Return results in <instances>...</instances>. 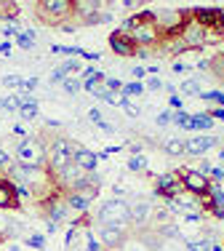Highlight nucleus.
<instances>
[{
	"instance_id": "obj_24",
	"label": "nucleus",
	"mask_w": 224,
	"mask_h": 251,
	"mask_svg": "<svg viewBox=\"0 0 224 251\" xmlns=\"http://www.w3.org/2000/svg\"><path fill=\"white\" fill-rule=\"evenodd\" d=\"M62 88H64V94H67V97H78V94L83 91V80H80L78 75H69L67 80L62 83Z\"/></svg>"
},
{
	"instance_id": "obj_16",
	"label": "nucleus",
	"mask_w": 224,
	"mask_h": 251,
	"mask_svg": "<svg viewBox=\"0 0 224 251\" xmlns=\"http://www.w3.org/2000/svg\"><path fill=\"white\" fill-rule=\"evenodd\" d=\"M72 163L78 166L83 174H91V171H96V166H99V158H96V152H91V150H86V147H78L75 150V158H72Z\"/></svg>"
},
{
	"instance_id": "obj_52",
	"label": "nucleus",
	"mask_w": 224,
	"mask_h": 251,
	"mask_svg": "<svg viewBox=\"0 0 224 251\" xmlns=\"http://www.w3.org/2000/svg\"><path fill=\"white\" fill-rule=\"evenodd\" d=\"M139 251H144V249H139Z\"/></svg>"
},
{
	"instance_id": "obj_48",
	"label": "nucleus",
	"mask_w": 224,
	"mask_h": 251,
	"mask_svg": "<svg viewBox=\"0 0 224 251\" xmlns=\"http://www.w3.org/2000/svg\"><path fill=\"white\" fill-rule=\"evenodd\" d=\"M211 118H219V121H224V110H222V107H216V110L211 112Z\"/></svg>"
},
{
	"instance_id": "obj_49",
	"label": "nucleus",
	"mask_w": 224,
	"mask_h": 251,
	"mask_svg": "<svg viewBox=\"0 0 224 251\" xmlns=\"http://www.w3.org/2000/svg\"><path fill=\"white\" fill-rule=\"evenodd\" d=\"M8 251H22V249L16 246V243H11V246H8Z\"/></svg>"
},
{
	"instance_id": "obj_3",
	"label": "nucleus",
	"mask_w": 224,
	"mask_h": 251,
	"mask_svg": "<svg viewBox=\"0 0 224 251\" xmlns=\"http://www.w3.org/2000/svg\"><path fill=\"white\" fill-rule=\"evenodd\" d=\"M16 166L24 169H43L45 166V150L35 136H24L16 147Z\"/></svg>"
},
{
	"instance_id": "obj_4",
	"label": "nucleus",
	"mask_w": 224,
	"mask_h": 251,
	"mask_svg": "<svg viewBox=\"0 0 224 251\" xmlns=\"http://www.w3.org/2000/svg\"><path fill=\"white\" fill-rule=\"evenodd\" d=\"M128 38L134 40V46H150L160 38V29L155 27V14H141V16H134V29Z\"/></svg>"
},
{
	"instance_id": "obj_5",
	"label": "nucleus",
	"mask_w": 224,
	"mask_h": 251,
	"mask_svg": "<svg viewBox=\"0 0 224 251\" xmlns=\"http://www.w3.org/2000/svg\"><path fill=\"white\" fill-rule=\"evenodd\" d=\"M184 22H187L184 14L176 11V8H166V11H160V14H155V27L166 35H179L181 27H184Z\"/></svg>"
},
{
	"instance_id": "obj_31",
	"label": "nucleus",
	"mask_w": 224,
	"mask_h": 251,
	"mask_svg": "<svg viewBox=\"0 0 224 251\" xmlns=\"http://www.w3.org/2000/svg\"><path fill=\"white\" fill-rule=\"evenodd\" d=\"M141 91H144V86H141V83H128V86L120 88V94H123V99H126V101H128V97H139Z\"/></svg>"
},
{
	"instance_id": "obj_37",
	"label": "nucleus",
	"mask_w": 224,
	"mask_h": 251,
	"mask_svg": "<svg viewBox=\"0 0 224 251\" xmlns=\"http://www.w3.org/2000/svg\"><path fill=\"white\" fill-rule=\"evenodd\" d=\"M104 86H107V91H120V88H123V83L120 80H117V77H104Z\"/></svg>"
},
{
	"instance_id": "obj_41",
	"label": "nucleus",
	"mask_w": 224,
	"mask_h": 251,
	"mask_svg": "<svg viewBox=\"0 0 224 251\" xmlns=\"http://www.w3.org/2000/svg\"><path fill=\"white\" fill-rule=\"evenodd\" d=\"M8 166H11V155L5 150H0V169H8Z\"/></svg>"
},
{
	"instance_id": "obj_46",
	"label": "nucleus",
	"mask_w": 224,
	"mask_h": 251,
	"mask_svg": "<svg viewBox=\"0 0 224 251\" xmlns=\"http://www.w3.org/2000/svg\"><path fill=\"white\" fill-rule=\"evenodd\" d=\"M184 222H192V225L200 222V214H195V211H192V214H184Z\"/></svg>"
},
{
	"instance_id": "obj_21",
	"label": "nucleus",
	"mask_w": 224,
	"mask_h": 251,
	"mask_svg": "<svg viewBox=\"0 0 224 251\" xmlns=\"http://www.w3.org/2000/svg\"><path fill=\"white\" fill-rule=\"evenodd\" d=\"M72 8L78 11L83 19H88V16L99 14V8H102V3L99 0H78V3H72Z\"/></svg>"
},
{
	"instance_id": "obj_13",
	"label": "nucleus",
	"mask_w": 224,
	"mask_h": 251,
	"mask_svg": "<svg viewBox=\"0 0 224 251\" xmlns=\"http://www.w3.org/2000/svg\"><path fill=\"white\" fill-rule=\"evenodd\" d=\"M40 11H43L45 19H64V16L72 11V3H69V0H43V3H40Z\"/></svg>"
},
{
	"instance_id": "obj_8",
	"label": "nucleus",
	"mask_w": 224,
	"mask_h": 251,
	"mask_svg": "<svg viewBox=\"0 0 224 251\" xmlns=\"http://www.w3.org/2000/svg\"><path fill=\"white\" fill-rule=\"evenodd\" d=\"M56 176H59V182L67 187V193H75V190L86 187V174H83V171H80L75 163H69L67 169L56 171Z\"/></svg>"
},
{
	"instance_id": "obj_39",
	"label": "nucleus",
	"mask_w": 224,
	"mask_h": 251,
	"mask_svg": "<svg viewBox=\"0 0 224 251\" xmlns=\"http://www.w3.org/2000/svg\"><path fill=\"white\" fill-rule=\"evenodd\" d=\"M144 88H150V91H160V88H163V80H160V77H150V80L144 83Z\"/></svg>"
},
{
	"instance_id": "obj_22",
	"label": "nucleus",
	"mask_w": 224,
	"mask_h": 251,
	"mask_svg": "<svg viewBox=\"0 0 224 251\" xmlns=\"http://www.w3.org/2000/svg\"><path fill=\"white\" fill-rule=\"evenodd\" d=\"M211 126H214L211 112H198V115H192V121H190V131H208Z\"/></svg>"
},
{
	"instance_id": "obj_50",
	"label": "nucleus",
	"mask_w": 224,
	"mask_h": 251,
	"mask_svg": "<svg viewBox=\"0 0 224 251\" xmlns=\"http://www.w3.org/2000/svg\"><path fill=\"white\" fill-rule=\"evenodd\" d=\"M219 163L224 166V147H222V152H219Z\"/></svg>"
},
{
	"instance_id": "obj_1",
	"label": "nucleus",
	"mask_w": 224,
	"mask_h": 251,
	"mask_svg": "<svg viewBox=\"0 0 224 251\" xmlns=\"http://www.w3.org/2000/svg\"><path fill=\"white\" fill-rule=\"evenodd\" d=\"M96 222L102 227H117V230H126L131 225V214H128V203L120 198L107 201L102 208L96 211Z\"/></svg>"
},
{
	"instance_id": "obj_26",
	"label": "nucleus",
	"mask_w": 224,
	"mask_h": 251,
	"mask_svg": "<svg viewBox=\"0 0 224 251\" xmlns=\"http://www.w3.org/2000/svg\"><path fill=\"white\" fill-rule=\"evenodd\" d=\"M51 51H54V53H62V56H69V59H80V56H83V49H75V46H51Z\"/></svg>"
},
{
	"instance_id": "obj_12",
	"label": "nucleus",
	"mask_w": 224,
	"mask_h": 251,
	"mask_svg": "<svg viewBox=\"0 0 224 251\" xmlns=\"http://www.w3.org/2000/svg\"><path fill=\"white\" fill-rule=\"evenodd\" d=\"M205 208H208L216 219H224V190H222V184L211 182L208 193H205Z\"/></svg>"
},
{
	"instance_id": "obj_36",
	"label": "nucleus",
	"mask_w": 224,
	"mask_h": 251,
	"mask_svg": "<svg viewBox=\"0 0 224 251\" xmlns=\"http://www.w3.org/2000/svg\"><path fill=\"white\" fill-rule=\"evenodd\" d=\"M160 235H166V238H179L181 232H179V227H176V225H163V227H160Z\"/></svg>"
},
{
	"instance_id": "obj_34",
	"label": "nucleus",
	"mask_w": 224,
	"mask_h": 251,
	"mask_svg": "<svg viewBox=\"0 0 224 251\" xmlns=\"http://www.w3.org/2000/svg\"><path fill=\"white\" fill-rule=\"evenodd\" d=\"M86 251H104V246H99L93 232H86Z\"/></svg>"
},
{
	"instance_id": "obj_28",
	"label": "nucleus",
	"mask_w": 224,
	"mask_h": 251,
	"mask_svg": "<svg viewBox=\"0 0 224 251\" xmlns=\"http://www.w3.org/2000/svg\"><path fill=\"white\" fill-rule=\"evenodd\" d=\"M163 150L168 155H174V158H179V155H184V139H168L163 145Z\"/></svg>"
},
{
	"instance_id": "obj_23",
	"label": "nucleus",
	"mask_w": 224,
	"mask_h": 251,
	"mask_svg": "<svg viewBox=\"0 0 224 251\" xmlns=\"http://www.w3.org/2000/svg\"><path fill=\"white\" fill-rule=\"evenodd\" d=\"M14 40H16V46H19V49H24V51H32L35 43H38V38H35L32 29H22V32L16 35Z\"/></svg>"
},
{
	"instance_id": "obj_38",
	"label": "nucleus",
	"mask_w": 224,
	"mask_h": 251,
	"mask_svg": "<svg viewBox=\"0 0 224 251\" xmlns=\"http://www.w3.org/2000/svg\"><path fill=\"white\" fill-rule=\"evenodd\" d=\"M157 126H171V123H174V112H160V115H157V121H155Z\"/></svg>"
},
{
	"instance_id": "obj_25",
	"label": "nucleus",
	"mask_w": 224,
	"mask_h": 251,
	"mask_svg": "<svg viewBox=\"0 0 224 251\" xmlns=\"http://www.w3.org/2000/svg\"><path fill=\"white\" fill-rule=\"evenodd\" d=\"M19 118L22 121H35V118H38V101L35 99H29V101H24V104H22V110H19Z\"/></svg>"
},
{
	"instance_id": "obj_32",
	"label": "nucleus",
	"mask_w": 224,
	"mask_h": 251,
	"mask_svg": "<svg viewBox=\"0 0 224 251\" xmlns=\"http://www.w3.org/2000/svg\"><path fill=\"white\" fill-rule=\"evenodd\" d=\"M128 169L136 171V174H139V171H147V158H144V155H131V160H128Z\"/></svg>"
},
{
	"instance_id": "obj_51",
	"label": "nucleus",
	"mask_w": 224,
	"mask_h": 251,
	"mask_svg": "<svg viewBox=\"0 0 224 251\" xmlns=\"http://www.w3.org/2000/svg\"><path fill=\"white\" fill-rule=\"evenodd\" d=\"M0 104H3V99H0Z\"/></svg>"
},
{
	"instance_id": "obj_15",
	"label": "nucleus",
	"mask_w": 224,
	"mask_h": 251,
	"mask_svg": "<svg viewBox=\"0 0 224 251\" xmlns=\"http://www.w3.org/2000/svg\"><path fill=\"white\" fill-rule=\"evenodd\" d=\"M181 182H179V176L176 174H160L157 176V193H163L166 198H179V193H181Z\"/></svg>"
},
{
	"instance_id": "obj_44",
	"label": "nucleus",
	"mask_w": 224,
	"mask_h": 251,
	"mask_svg": "<svg viewBox=\"0 0 224 251\" xmlns=\"http://www.w3.org/2000/svg\"><path fill=\"white\" fill-rule=\"evenodd\" d=\"M131 75L136 77V80H141V77L147 75V70H144V67H134V70H131Z\"/></svg>"
},
{
	"instance_id": "obj_6",
	"label": "nucleus",
	"mask_w": 224,
	"mask_h": 251,
	"mask_svg": "<svg viewBox=\"0 0 224 251\" xmlns=\"http://www.w3.org/2000/svg\"><path fill=\"white\" fill-rule=\"evenodd\" d=\"M96 195H99V190H93V187H80V190H75V193H67V206H69V211H75V214H86L88 211V206H91L93 201H96Z\"/></svg>"
},
{
	"instance_id": "obj_35",
	"label": "nucleus",
	"mask_w": 224,
	"mask_h": 251,
	"mask_svg": "<svg viewBox=\"0 0 224 251\" xmlns=\"http://www.w3.org/2000/svg\"><path fill=\"white\" fill-rule=\"evenodd\" d=\"M19 32H22V27L16 25V22H8V25L3 27V35H5V38H16Z\"/></svg>"
},
{
	"instance_id": "obj_9",
	"label": "nucleus",
	"mask_w": 224,
	"mask_h": 251,
	"mask_svg": "<svg viewBox=\"0 0 224 251\" xmlns=\"http://www.w3.org/2000/svg\"><path fill=\"white\" fill-rule=\"evenodd\" d=\"M219 145V136H205V134H198L192 139H184V152L187 155H205L211 147Z\"/></svg>"
},
{
	"instance_id": "obj_30",
	"label": "nucleus",
	"mask_w": 224,
	"mask_h": 251,
	"mask_svg": "<svg viewBox=\"0 0 224 251\" xmlns=\"http://www.w3.org/2000/svg\"><path fill=\"white\" fill-rule=\"evenodd\" d=\"M190 121H192V115H190V112H184V110L174 112V126H179V128L190 131Z\"/></svg>"
},
{
	"instance_id": "obj_14",
	"label": "nucleus",
	"mask_w": 224,
	"mask_h": 251,
	"mask_svg": "<svg viewBox=\"0 0 224 251\" xmlns=\"http://www.w3.org/2000/svg\"><path fill=\"white\" fill-rule=\"evenodd\" d=\"M181 43L187 46V49H200L203 46V35H205V29L195 25V22H184V27H181Z\"/></svg>"
},
{
	"instance_id": "obj_10",
	"label": "nucleus",
	"mask_w": 224,
	"mask_h": 251,
	"mask_svg": "<svg viewBox=\"0 0 224 251\" xmlns=\"http://www.w3.org/2000/svg\"><path fill=\"white\" fill-rule=\"evenodd\" d=\"M45 214H48V222L54 225H64L69 217V206L64 198H59V195H51L48 203H45Z\"/></svg>"
},
{
	"instance_id": "obj_43",
	"label": "nucleus",
	"mask_w": 224,
	"mask_h": 251,
	"mask_svg": "<svg viewBox=\"0 0 224 251\" xmlns=\"http://www.w3.org/2000/svg\"><path fill=\"white\" fill-rule=\"evenodd\" d=\"M88 118H91V123H96V126H99V123H102V118H104V115H102V112L96 110V107H93V110L88 112Z\"/></svg>"
},
{
	"instance_id": "obj_33",
	"label": "nucleus",
	"mask_w": 224,
	"mask_h": 251,
	"mask_svg": "<svg viewBox=\"0 0 224 251\" xmlns=\"http://www.w3.org/2000/svg\"><path fill=\"white\" fill-rule=\"evenodd\" d=\"M22 80H24V77H22V75H14V73H11V75H3V86H5V88H22Z\"/></svg>"
},
{
	"instance_id": "obj_45",
	"label": "nucleus",
	"mask_w": 224,
	"mask_h": 251,
	"mask_svg": "<svg viewBox=\"0 0 224 251\" xmlns=\"http://www.w3.org/2000/svg\"><path fill=\"white\" fill-rule=\"evenodd\" d=\"M168 101H171V107H174V110H181V97H176V94H174Z\"/></svg>"
},
{
	"instance_id": "obj_17",
	"label": "nucleus",
	"mask_w": 224,
	"mask_h": 251,
	"mask_svg": "<svg viewBox=\"0 0 224 251\" xmlns=\"http://www.w3.org/2000/svg\"><path fill=\"white\" fill-rule=\"evenodd\" d=\"M110 49L120 56H136V46L128 35H120V32H112L110 35Z\"/></svg>"
},
{
	"instance_id": "obj_19",
	"label": "nucleus",
	"mask_w": 224,
	"mask_h": 251,
	"mask_svg": "<svg viewBox=\"0 0 224 251\" xmlns=\"http://www.w3.org/2000/svg\"><path fill=\"white\" fill-rule=\"evenodd\" d=\"M150 211H152V206H150L147 201H136V203H131V206H128V214H131V222H134V225L147 222Z\"/></svg>"
},
{
	"instance_id": "obj_11",
	"label": "nucleus",
	"mask_w": 224,
	"mask_h": 251,
	"mask_svg": "<svg viewBox=\"0 0 224 251\" xmlns=\"http://www.w3.org/2000/svg\"><path fill=\"white\" fill-rule=\"evenodd\" d=\"M192 22L200 25L203 29L208 27H219L224 22V11L222 8H195V14H192Z\"/></svg>"
},
{
	"instance_id": "obj_20",
	"label": "nucleus",
	"mask_w": 224,
	"mask_h": 251,
	"mask_svg": "<svg viewBox=\"0 0 224 251\" xmlns=\"http://www.w3.org/2000/svg\"><path fill=\"white\" fill-rule=\"evenodd\" d=\"M16 193H14V184L8 179H0V208H11L16 206Z\"/></svg>"
},
{
	"instance_id": "obj_42",
	"label": "nucleus",
	"mask_w": 224,
	"mask_h": 251,
	"mask_svg": "<svg viewBox=\"0 0 224 251\" xmlns=\"http://www.w3.org/2000/svg\"><path fill=\"white\" fill-rule=\"evenodd\" d=\"M120 107H123V110H126V112H128V115H131V118H136V115H139V107H134V104H128V101H123V104H120Z\"/></svg>"
},
{
	"instance_id": "obj_27",
	"label": "nucleus",
	"mask_w": 224,
	"mask_h": 251,
	"mask_svg": "<svg viewBox=\"0 0 224 251\" xmlns=\"http://www.w3.org/2000/svg\"><path fill=\"white\" fill-rule=\"evenodd\" d=\"M181 94L184 97H195V99H200V94H203V88H200V83L192 77V80H184L181 83Z\"/></svg>"
},
{
	"instance_id": "obj_40",
	"label": "nucleus",
	"mask_w": 224,
	"mask_h": 251,
	"mask_svg": "<svg viewBox=\"0 0 224 251\" xmlns=\"http://www.w3.org/2000/svg\"><path fill=\"white\" fill-rule=\"evenodd\" d=\"M211 171H214V166H211L208 160H203V163H200V169H198V174H203L205 179H208V176H211Z\"/></svg>"
},
{
	"instance_id": "obj_2",
	"label": "nucleus",
	"mask_w": 224,
	"mask_h": 251,
	"mask_svg": "<svg viewBox=\"0 0 224 251\" xmlns=\"http://www.w3.org/2000/svg\"><path fill=\"white\" fill-rule=\"evenodd\" d=\"M78 142H72V139H54L48 145V150H45V163H48V169L54 171H62V169H67L69 163H72V158H75V150H78Z\"/></svg>"
},
{
	"instance_id": "obj_29",
	"label": "nucleus",
	"mask_w": 224,
	"mask_h": 251,
	"mask_svg": "<svg viewBox=\"0 0 224 251\" xmlns=\"http://www.w3.org/2000/svg\"><path fill=\"white\" fill-rule=\"evenodd\" d=\"M27 246L35 249V251H43L45 249V235L43 232H32V235H27Z\"/></svg>"
},
{
	"instance_id": "obj_18",
	"label": "nucleus",
	"mask_w": 224,
	"mask_h": 251,
	"mask_svg": "<svg viewBox=\"0 0 224 251\" xmlns=\"http://www.w3.org/2000/svg\"><path fill=\"white\" fill-rule=\"evenodd\" d=\"M99 238H102V246L107 249H123V243H126V232L117 230V227H102V232H99Z\"/></svg>"
},
{
	"instance_id": "obj_47",
	"label": "nucleus",
	"mask_w": 224,
	"mask_h": 251,
	"mask_svg": "<svg viewBox=\"0 0 224 251\" xmlns=\"http://www.w3.org/2000/svg\"><path fill=\"white\" fill-rule=\"evenodd\" d=\"M0 53H3V56H11V43H0Z\"/></svg>"
},
{
	"instance_id": "obj_7",
	"label": "nucleus",
	"mask_w": 224,
	"mask_h": 251,
	"mask_svg": "<svg viewBox=\"0 0 224 251\" xmlns=\"http://www.w3.org/2000/svg\"><path fill=\"white\" fill-rule=\"evenodd\" d=\"M181 187L187 190V193L192 195H205L211 187V179H205L203 174H198V171H181Z\"/></svg>"
}]
</instances>
